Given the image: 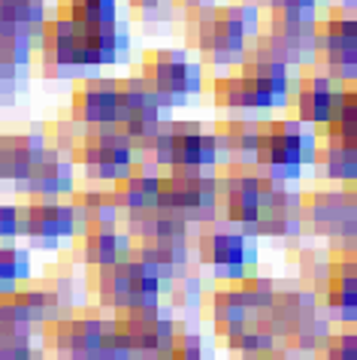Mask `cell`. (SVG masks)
Masks as SVG:
<instances>
[{"mask_svg": "<svg viewBox=\"0 0 357 360\" xmlns=\"http://www.w3.org/2000/svg\"><path fill=\"white\" fill-rule=\"evenodd\" d=\"M170 118V106L152 91L145 79H122L118 82V115L115 124L134 139L136 152L152 139V134Z\"/></svg>", "mask_w": 357, "mask_h": 360, "instance_id": "cell-14", "label": "cell"}, {"mask_svg": "<svg viewBox=\"0 0 357 360\" xmlns=\"http://www.w3.org/2000/svg\"><path fill=\"white\" fill-rule=\"evenodd\" d=\"M315 158H318V134L312 124L300 118H279V122L264 124L257 167H264L273 182H297L303 169L315 164Z\"/></svg>", "mask_w": 357, "mask_h": 360, "instance_id": "cell-5", "label": "cell"}, {"mask_svg": "<svg viewBox=\"0 0 357 360\" xmlns=\"http://www.w3.org/2000/svg\"><path fill=\"white\" fill-rule=\"evenodd\" d=\"M22 191L31 194L34 200H61L76 191V164L70 155H64L61 148H48L43 158L34 164L22 182Z\"/></svg>", "mask_w": 357, "mask_h": 360, "instance_id": "cell-19", "label": "cell"}, {"mask_svg": "<svg viewBox=\"0 0 357 360\" xmlns=\"http://www.w3.org/2000/svg\"><path fill=\"white\" fill-rule=\"evenodd\" d=\"M55 360H73V357H55Z\"/></svg>", "mask_w": 357, "mask_h": 360, "instance_id": "cell-45", "label": "cell"}, {"mask_svg": "<svg viewBox=\"0 0 357 360\" xmlns=\"http://www.w3.org/2000/svg\"><path fill=\"white\" fill-rule=\"evenodd\" d=\"M134 255V236L118 224L85 227L82 230V261L94 269L112 266Z\"/></svg>", "mask_w": 357, "mask_h": 360, "instance_id": "cell-26", "label": "cell"}, {"mask_svg": "<svg viewBox=\"0 0 357 360\" xmlns=\"http://www.w3.org/2000/svg\"><path fill=\"white\" fill-rule=\"evenodd\" d=\"M218 212L245 236H300L306 230L303 194L266 173L240 167L218 176Z\"/></svg>", "mask_w": 357, "mask_h": 360, "instance_id": "cell-1", "label": "cell"}, {"mask_svg": "<svg viewBox=\"0 0 357 360\" xmlns=\"http://www.w3.org/2000/svg\"><path fill=\"white\" fill-rule=\"evenodd\" d=\"M315 315H321L318 297L312 291H275L273 306L266 309L264 321L279 339L294 336L300 327H306Z\"/></svg>", "mask_w": 357, "mask_h": 360, "instance_id": "cell-24", "label": "cell"}, {"mask_svg": "<svg viewBox=\"0 0 357 360\" xmlns=\"http://www.w3.org/2000/svg\"><path fill=\"white\" fill-rule=\"evenodd\" d=\"M112 321L131 360H167L178 339L176 318L164 306L118 312Z\"/></svg>", "mask_w": 357, "mask_h": 360, "instance_id": "cell-12", "label": "cell"}, {"mask_svg": "<svg viewBox=\"0 0 357 360\" xmlns=\"http://www.w3.org/2000/svg\"><path fill=\"white\" fill-rule=\"evenodd\" d=\"M155 167H182V169H212L221 164L215 131H206L197 122H167L143 146Z\"/></svg>", "mask_w": 357, "mask_h": 360, "instance_id": "cell-6", "label": "cell"}, {"mask_svg": "<svg viewBox=\"0 0 357 360\" xmlns=\"http://www.w3.org/2000/svg\"><path fill=\"white\" fill-rule=\"evenodd\" d=\"M345 94H349V85L345 82H336V79L324 73L306 76L294 97L297 118L312 127H327L336 118V112L342 109Z\"/></svg>", "mask_w": 357, "mask_h": 360, "instance_id": "cell-18", "label": "cell"}, {"mask_svg": "<svg viewBox=\"0 0 357 360\" xmlns=\"http://www.w3.org/2000/svg\"><path fill=\"white\" fill-rule=\"evenodd\" d=\"M197 257L200 264L209 269L215 282H236L249 273V266L254 264V245L252 236H245L240 227H227V224H206V230L197 236Z\"/></svg>", "mask_w": 357, "mask_h": 360, "instance_id": "cell-13", "label": "cell"}, {"mask_svg": "<svg viewBox=\"0 0 357 360\" xmlns=\"http://www.w3.org/2000/svg\"><path fill=\"white\" fill-rule=\"evenodd\" d=\"M330 139H339V143H349V146H357V94L349 88L345 94V103L342 109L336 112V118L327 124V134Z\"/></svg>", "mask_w": 357, "mask_h": 360, "instance_id": "cell-37", "label": "cell"}, {"mask_svg": "<svg viewBox=\"0 0 357 360\" xmlns=\"http://www.w3.org/2000/svg\"><path fill=\"white\" fill-rule=\"evenodd\" d=\"M167 4H170V0H131L134 9H140V13H148V15H152V13H161Z\"/></svg>", "mask_w": 357, "mask_h": 360, "instance_id": "cell-42", "label": "cell"}, {"mask_svg": "<svg viewBox=\"0 0 357 360\" xmlns=\"http://www.w3.org/2000/svg\"><path fill=\"white\" fill-rule=\"evenodd\" d=\"M43 152V131H0V182L22 185Z\"/></svg>", "mask_w": 357, "mask_h": 360, "instance_id": "cell-21", "label": "cell"}, {"mask_svg": "<svg viewBox=\"0 0 357 360\" xmlns=\"http://www.w3.org/2000/svg\"><path fill=\"white\" fill-rule=\"evenodd\" d=\"M221 339H224V345L231 348V352L242 354V360H264V357H270V354L279 352V342H282V339L270 330V324L261 321V318H252V321L227 330Z\"/></svg>", "mask_w": 357, "mask_h": 360, "instance_id": "cell-28", "label": "cell"}, {"mask_svg": "<svg viewBox=\"0 0 357 360\" xmlns=\"http://www.w3.org/2000/svg\"><path fill=\"white\" fill-rule=\"evenodd\" d=\"M264 124H257L254 118H233V122H224L218 127L215 136H218V148H221V164L227 161L236 167H257Z\"/></svg>", "mask_w": 357, "mask_h": 360, "instance_id": "cell-25", "label": "cell"}, {"mask_svg": "<svg viewBox=\"0 0 357 360\" xmlns=\"http://www.w3.org/2000/svg\"><path fill=\"white\" fill-rule=\"evenodd\" d=\"M291 67L275 61L270 52L254 46L245 49L240 70L215 79V106L224 112H270L285 109L291 100Z\"/></svg>", "mask_w": 357, "mask_h": 360, "instance_id": "cell-3", "label": "cell"}, {"mask_svg": "<svg viewBox=\"0 0 357 360\" xmlns=\"http://www.w3.org/2000/svg\"><path fill=\"white\" fill-rule=\"evenodd\" d=\"M143 79L170 109L203 91V67L182 49H152L143 58Z\"/></svg>", "mask_w": 357, "mask_h": 360, "instance_id": "cell-11", "label": "cell"}, {"mask_svg": "<svg viewBox=\"0 0 357 360\" xmlns=\"http://www.w3.org/2000/svg\"><path fill=\"white\" fill-rule=\"evenodd\" d=\"M345 6H349V9H354V0H345Z\"/></svg>", "mask_w": 357, "mask_h": 360, "instance_id": "cell-44", "label": "cell"}, {"mask_svg": "<svg viewBox=\"0 0 357 360\" xmlns=\"http://www.w3.org/2000/svg\"><path fill=\"white\" fill-rule=\"evenodd\" d=\"M164 282L145 261L136 255L112 266L97 269V300L109 312H131V309L161 306Z\"/></svg>", "mask_w": 357, "mask_h": 360, "instance_id": "cell-9", "label": "cell"}, {"mask_svg": "<svg viewBox=\"0 0 357 360\" xmlns=\"http://www.w3.org/2000/svg\"><path fill=\"white\" fill-rule=\"evenodd\" d=\"M25 236V206L0 203V239Z\"/></svg>", "mask_w": 357, "mask_h": 360, "instance_id": "cell-40", "label": "cell"}, {"mask_svg": "<svg viewBox=\"0 0 357 360\" xmlns=\"http://www.w3.org/2000/svg\"><path fill=\"white\" fill-rule=\"evenodd\" d=\"M157 185H161V176L155 169H140V173H127L124 179L112 182V200L122 209V215L127 212H145V209L157 206Z\"/></svg>", "mask_w": 357, "mask_h": 360, "instance_id": "cell-27", "label": "cell"}, {"mask_svg": "<svg viewBox=\"0 0 357 360\" xmlns=\"http://www.w3.org/2000/svg\"><path fill=\"white\" fill-rule=\"evenodd\" d=\"M31 67V39L0 34V94L15 91Z\"/></svg>", "mask_w": 357, "mask_h": 360, "instance_id": "cell-32", "label": "cell"}, {"mask_svg": "<svg viewBox=\"0 0 357 360\" xmlns=\"http://www.w3.org/2000/svg\"><path fill=\"white\" fill-rule=\"evenodd\" d=\"M34 257L22 245H0V297L13 294L15 288L31 282Z\"/></svg>", "mask_w": 357, "mask_h": 360, "instance_id": "cell-34", "label": "cell"}, {"mask_svg": "<svg viewBox=\"0 0 357 360\" xmlns=\"http://www.w3.org/2000/svg\"><path fill=\"white\" fill-rule=\"evenodd\" d=\"M167 360H209L206 357V339L197 330H178V339Z\"/></svg>", "mask_w": 357, "mask_h": 360, "instance_id": "cell-39", "label": "cell"}, {"mask_svg": "<svg viewBox=\"0 0 357 360\" xmlns=\"http://www.w3.org/2000/svg\"><path fill=\"white\" fill-rule=\"evenodd\" d=\"M315 164L321 167L324 179L351 185L357 179V146L324 136V139H318V158H315Z\"/></svg>", "mask_w": 357, "mask_h": 360, "instance_id": "cell-31", "label": "cell"}, {"mask_svg": "<svg viewBox=\"0 0 357 360\" xmlns=\"http://www.w3.org/2000/svg\"><path fill=\"white\" fill-rule=\"evenodd\" d=\"M303 218L315 233L345 239V245H354L357 233V197L351 188H324L312 191L303 200Z\"/></svg>", "mask_w": 357, "mask_h": 360, "instance_id": "cell-16", "label": "cell"}, {"mask_svg": "<svg viewBox=\"0 0 357 360\" xmlns=\"http://www.w3.org/2000/svg\"><path fill=\"white\" fill-rule=\"evenodd\" d=\"M25 236L37 248H55L64 239L79 236V218L73 203L34 200L31 206H25Z\"/></svg>", "mask_w": 357, "mask_h": 360, "instance_id": "cell-17", "label": "cell"}, {"mask_svg": "<svg viewBox=\"0 0 357 360\" xmlns=\"http://www.w3.org/2000/svg\"><path fill=\"white\" fill-rule=\"evenodd\" d=\"M261 27V13L254 4L203 6L194 15V46L215 67H233L242 61L249 37Z\"/></svg>", "mask_w": 357, "mask_h": 360, "instance_id": "cell-4", "label": "cell"}, {"mask_svg": "<svg viewBox=\"0 0 357 360\" xmlns=\"http://www.w3.org/2000/svg\"><path fill=\"white\" fill-rule=\"evenodd\" d=\"M73 209L79 218V233L85 227H106L122 221V209L112 200V191L106 188H88V191H73Z\"/></svg>", "mask_w": 357, "mask_h": 360, "instance_id": "cell-29", "label": "cell"}, {"mask_svg": "<svg viewBox=\"0 0 357 360\" xmlns=\"http://www.w3.org/2000/svg\"><path fill=\"white\" fill-rule=\"evenodd\" d=\"M70 158L91 182H118L134 169L140 152L118 124H94L76 136Z\"/></svg>", "mask_w": 357, "mask_h": 360, "instance_id": "cell-7", "label": "cell"}, {"mask_svg": "<svg viewBox=\"0 0 357 360\" xmlns=\"http://www.w3.org/2000/svg\"><path fill=\"white\" fill-rule=\"evenodd\" d=\"M209 312H212V324H215V333L218 336H224L227 330H233V327H240L245 321H252L249 309H245L242 297L236 294L233 282H221L212 291V297H209Z\"/></svg>", "mask_w": 357, "mask_h": 360, "instance_id": "cell-33", "label": "cell"}, {"mask_svg": "<svg viewBox=\"0 0 357 360\" xmlns=\"http://www.w3.org/2000/svg\"><path fill=\"white\" fill-rule=\"evenodd\" d=\"M157 209L178 215L188 224H212L218 212V176L209 169H182L173 167L170 176H161L157 185Z\"/></svg>", "mask_w": 357, "mask_h": 360, "instance_id": "cell-10", "label": "cell"}, {"mask_svg": "<svg viewBox=\"0 0 357 360\" xmlns=\"http://www.w3.org/2000/svg\"><path fill=\"white\" fill-rule=\"evenodd\" d=\"M134 255L161 276L164 285L188 276L191 266V236H143L134 239Z\"/></svg>", "mask_w": 357, "mask_h": 360, "instance_id": "cell-20", "label": "cell"}, {"mask_svg": "<svg viewBox=\"0 0 357 360\" xmlns=\"http://www.w3.org/2000/svg\"><path fill=\"white\" fill-rule=\"evenodd\" d=\"M321 360H357V333L339 330V333H327L321 352Z\"/></svg>", "mask_w": 357, "mask_h": 360, "instance_id": "cell-38", "label": "cell"}, {"mask_svg": "<svg viewBox=\"0 0 357 360\" xmlns=\"http://www.w3.org/2000/svg\"><path fill=\"white\" fill-rule=\"evenodd\" d=\"M39 49H43L46 70L55 76L97 73L124 58L131 37L118 22L112 25H76L70 18H52L39 27Z\"/></svg>", "mask_w": 357, "mask_h": 360, "instance_id": "cell-2", "label": "cell"}, {"mask_svg": "<svg viewBox=\"0 0 357 360\" xmlns=\"http://www.w3.org/2000/svg\"><path fill=\"white\" fill-rule=\"evenodd\" d=\"M315 58L336 82L349 85L357 76V22L354 9H336L318 22V34H315Z\"/></svg>", "mask_w": 357, "mask_h": 360, "instance_id": "cell-15", "label": "cell"}, {"mask_svg": "<svg viewBox=\"0 0 357 360\" xmlns=\"http://www.w3.org/2000/svg\"><path fill=\"white\" fill-rule=\"evenodd\" d=\"M233 288H236V294L242 297V303H245V309H249V315L252 318H261V321H264L266 309L273 306L275 291H279V288L273 285V278H266V276H249V273H245L242 278H236Z\"/></svg>", "mask_w": 357, "mask_h": 360, "instance_id": "cell-36", "label": "cell"}, {"mask_svg": "<svg viewBox=\"0 0 357 360\" xmlns=\"http://www.w3.org/2000/svg\"><path fill=\"white\" fill-rule=\"evenodd\" d=\"M43 22L46 0H0V34L34 39Z\"/></svg>", "mask_w": 357, "mask_h": 360, "instance_id": "cell-30", "label": "cell"}, {"mask_svg": "<svg viewBox=\"0 0 357 360\" xmlns=\"http://www.w3.org/2000/svg\"><path fill=\"white\" fill-rule=\"evenodd\" d=\"M270 13H315L318 0H266Z\"/></svg>", "mask_w": 357, "mask_h": 360, "instance_id": "cell-41", "label": "cell"}, {"mask_svg": "<svg viewBox=\"0 0 357 360\" xmlns=\"http://www.w3.org/2000/svg\"><path fill=\"white\" fill-rule=\"evenodd\" d=\"M31 360H43V357H37V354H34V357H31Z\"/></svg>", "mask_w": 357, "mask_h": 360, "instance_id": "cell-46", "label": "cell"}, {"mask_svg": "<svg viewBox=\"0 0 357 360\" xmlns=\"http://www.w3.org/2000/svg\"><path fill=\"white\" fill-rule=\"evenodd\" d=\"M48 342L58 357L73 360H131L115 330L112 318L100 315H67L48 330Z\"/></svg>", "mask_w": 357, "mask_h": 360, "instance_id": "cell-8", "label": "cell"}, {"mask_svg": "<svg viewBox=\"0 0 357 360\" xmlns=\"http://www.w3.org/2000/svg\"><path fill=\"white\" fill-rule=\"evenodd\" d=\"M61 18L76 25H112L118 22V0H58Z\"/></svg>", "mask_w": 357, "mask_h": 360, "instance_id": "cell-35", "label": "cell"}, {"mask_svg": "<svg viewBox=\"0 0 357 360\" xmlns=\"http://www.w3.org/2000/svg\"><path fill=\"white\" fill-rule=\"evenodd\" d=\"M70 112L82 127L115 124L118 115V82L115 79H85L70 100Z\"/></svg>", "mask_w": 357, "mask_h": 360, "instance_id": "cell-22", "label": "cell"}, {"mask_svg": "<svg viewBox=\"0 0 357 360\" xmlns=\"http://www.w3.org/2000/svg\"><path fill=\"white\" fill-rule=\"evenodd\" d=\"M264 360H297V357H291L287 352H275V354H270V357H264Z\"/></svg>", "mask_w": 357, "mask_h": 360, "instance_id": "cell-43", "label": "cell"}, {"mask_svg": "<svg viewBox=\"0 0 357 360\" xmlns=\"http://www.w3.org/2000/svg\"><path fill=\"white\" fill-rule=\"evenodd\" d=\"M324 291L318 300V309L327 321L354 324L357 321V269L351 261H342L336 269L330 264V276L324 278Z\"/></svg>", "mask_w": 357, "mask_h": 360, "instance_id": "cell-23", "label": "cell"}]
</instances>
